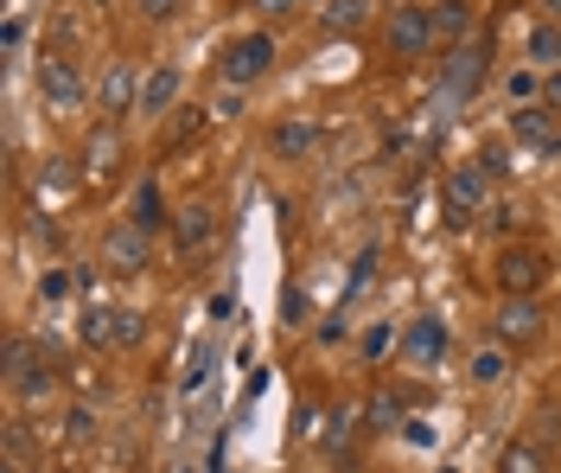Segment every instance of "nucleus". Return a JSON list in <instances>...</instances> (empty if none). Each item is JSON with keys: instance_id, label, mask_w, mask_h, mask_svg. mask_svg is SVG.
<instances>
[{"instance_id": "1", "label": "nucleus", "mask_w": 561, "mask_h": 473, "mask_svg": "<svg viewBox=\"0 0 561 473\" xmlns=\"http://www.w3.org/2000/svg\"><path fill=\"white\" fill-rule=\"evenodd\" d=\"M485 77H491V52L485 45H454L447 65H440V97L459 110V103H472V97L485 90Z\"/></svg>"}, {"instance_id": "2", "label": "nucleus", "mask_w": 561, "mask_h": 473, "mask_svg": "<svg viewBox=\"0 0 561 473\" xmlns=\"http://www.w3.org/2000/svg\"><path fill=\"white\" fill-rule=\"evenodd\" d=\"M542 301L536 294H504L497 301V314H491V333H497V346H511V352H524V346H536L542 339Z\"/></svg>"}, {"instance_id": "3", "label": "nucleus", "mask_w": 561, "mask_h": 473, "mask_svg": "<svg viewBox=\"0 0 561 473\" xmlns=\"http://www.w3.org/2000/svg\"><path fill=\"white\" fill-rule=\"evenodd\" d=\"M383 45L389 58H402V65H415V58H427L440 38H434V20H427V7H396L383 20Z\"/></svg>"}, {"instance_id": "4", "label": "nucleus", "mask_w": 561, "mask_h": 473, "mask_svg": "<svg viewBox=\"0 0 561 473\" xmlns=\"http://www.w3.org/2000/svg\"><path fill=\"white\" fill-rule=\"evenodd\" d=\"M224 83H237V90H249L255 77H268L275 71V38L268 33H237L230 45H224Z\"/></svg>"}, {"instance_id": "5", "label": "nucleus", "mask_w": 561, "mask_h": 473, "mask_svg": "<svg viewBox=\"0 0 561 473\" xmlns=\"http://www.w3.org/2000/svg\"><path fill=\"white\" fill-rule=\"evenodd\" d=\"M38 97H45V110H58V115L83 110L90 90H83V71L70 65L65 52H45V58H38Z\"/></svg>"}, {"instance_id": "6", "label": "nucleus", "mask_w": 561, "mask_h": 473, "mask_svg": "<svg viewBox=\"0 0 561 473\" xmlns=\"http://www.w3.org/2000/svg\"><path fill=\"white\" fill-rule=\"evenodd\" d=\"M103 269L108 275H147L153 269V237L147 230H135V224H108L103 230Z\"/></svg>"}, {"instance_id": "7", "label": "nucleus", "mask_w": 561, "mask_h": 473, "mask_svg": "<svg viewBox=\"0 0 561 473\" xmlns=\"http://www.w3.org/2000/svg\"><path fill=\"white\" fill-rule=\"evenodd\" d=\"M491 275H497V294H536L549 282V256L529 250V244H511V250H497Z\"/></svg>"}, {"instance_id": "8", "label": "nucleus", "mask_w": 561, "mask_h": 473, "mask_svg": "<svg viewBox=\"0 0 561 473\" xmlns=\"http://www.w3.org/2000/svg\"><path fill=\"white\" fill-rule=\"evenodd\" d=\"M472 212H491V173L479 160H459L447 173V224H466Z\"/></svg>"}, {"instance_id": "9", "label": "nucleus", "mask_w": 561, "mask_h": 473, "mask_svg": "<svg viewBox=\"0 0 561 473\" xmlns=\"http://www.w3.org/2000/svg\"><path fill=\"white\" fill-rule=\"evenodd\" d=\"M217 237H224V218H217L210 205L192 199V205H179L173 212V250L185 256V262H192V256H210L217 250Z\"/></svg>"}, {"instance_id": "10", "label": "nucleus", "mask_w": 561, "mask_h": 473, "mask_svg": "<svg viewBox=\"0 0 561 473\" xmlns=\"http://www.w3.org/2000/svg\"><path fill=\"white\" fill-rule=\"evenodd\" d=\"M96 110H103V122H115V115L140 110V77L128 58H115V65H103V83H96Z\"/></svg>"}, {"instance_id": "11", "label": "nucleus", "mask_w": 561, "mask_h": 473, "mask_svg": "<svg viewBox=\"0 0 561 473\" xmlns=\"http://www.w3.org/2000/svg\"><path fill=\"white\" fill-rule=\"evenodd\" d=\"M122 218L135 224V230H147V237L173 230V212H167V192H160V180H135V192H128V212H122Z\"/></svg>"}, {"instance_id": "12", "label": "nucleus", "mask_w": 561, "mask_h": 473, "mask_svg": "<svg viewBox=\"0 0 561 473\" xmlns=\"http://www.w3.org/2000/svg\"><path fill=\"white\" fill-rule=\"evenodd\" d=\"M179 90H185V71H179V65H153V71L140 77V110L135 115H173Z\"/></svg>"}, {"instance_id": "13", "label": "nucleus", "mask_w": 561, "mask_h": 473, "mask_svg": "<svg viewBox=\"0 0 561 473\" xmlns=\"http://www.w3.org/2000/svg\"><path fill=\"white\" fill-rule=\"evenodd\" d=\"M427 20H434V38L454 52V45H472V26H479V13H472V0H434L427 7Z\"/></svg>"}, {"instance_id": "14", "label": "nucleus", "mask_w": 561, "mask_h": 473, "mask_svg": "<svg viewBox=\"0 0 561 473\" xmlns=\"http://www.w3.org/2000/svg\"><path fill=\"white\" fill-rule=\"evenodd\" d=\"M115 173H122V135H115V122H103L83 142V180H115Z\"/></svg>"}, {"instance_id": "15", "label": "nucleus", "mask_w": 561, "mask_h": 473, "mask_svg": "<svg viewBox=\"0 0 561 473\" xmlns=\"http://www.w3.org/2000/svg\"><path fill=\"white\" fill-rule=\"evenodd\" d=\"M268 147H275L280 160H307V154L319 147V122H313V115H287V122H275Z\"/></svg>"}, {"instance_id": "16", "label": "nucleus", "mask_w": 561, "mask_h": 473, "mask_svg": "<svg viewBox=\"0 0 561 473\" xmlns=\"http://www.w3.org/2000/svg\"><path fill=\"white\" fill-rule=\"evenodd\" d=\"M549 115H556V110L529 103V110H517V115H511V135H517V142H529V147H549V154H556V147H561V128L549 122Z\"/></svg>"}, {"instance_id": "17", "label": "nucleus", "mask_w": 561, "mask_h": 473, "mask_svg": "<svg viewBox=\"0 0 561 473\" xmlns=\"http://www.w3.org/2000/svg\"><path fill=\"white\" fill-rule=\"evenodd\" d=\"M524 52H529V71H561V26L556 20H536L529 26V38H524Z\"/></svg>"}, {"instance_id": "18", "label": "nucleus", "mask_w": 561, "mask_h": 473, "mask_svg": "<svg viewBox=\"0 0 561 473\" xmlns=\"http://www.w3.org/2000/svg\"><path fill=\"white\" fill-rule=\"evenodd\" d=\"M440 352H447V327H440V320H415V327L402 333V359L434 364Z\"/></svg>"}, {"instance_id": "19", "label": "nucleus", "mask_w": 561, "mask_h": 473, "mask_svg": "<svg viewBox=\"0 0 561 473\" xmlns=\"http://www.w3.org/2000/svg\"><path fill=\"white\" fill-rule=\"evenodd\" d=\"M402 409H409V397H402L396 384H383V391H370V403H364V423H370L377 436H389V429H402Z\"/></svg>"}, {"instance_id": "20", "label": "nucleus", "mask_w": 561, "mask_h": 473, "mask_svg": "<svg viewBox=\"0 0 561 473\" xmlns=\"http://www.w3.org/2000/svg\"><path fill=\"white\" fill-rule=\"evenodd\" d=\"M38 371H45V359H38L33 339H7V384H13V391H26Z\"/></svg>"}, {"instance_id": "21", "label": "nucleus", "mask_w": 561, "mask_h": 473, "mask_svg": "<svg viewBox=\"0 0 561 473\" xmlns=\"http://www.w3.org/2000/svg\"><path fill=\"white\" fill-rule=\"evenodd\" d=\"M370 7H377V0H325V7H319V26H325V33H357V26L370 20Z\"/></svg>"}, {"instance_id": "22", "label": "nucleus", "mask_w": 561, "mask_h": 473, "mask_svg": "<svg viewBox=\"0 0 561 473\" xmlns=\"http://www.w3.org/2000/svg\"><path fill=\"white\" fill-rule=\"evenodd\" d=\"M504 378H511V346H479V352H472V384L491 391V384H504Z\"/></svg>"}, {"instance_id": "23", "label": "nucleus", "mask_w": 561, "mask_h": 473, "mask_svg": "<svg viewBox=\"0 0 561 473\" xmlns=\"http://www.w3.org/2000/svg\"><path fill=\"white\" fill-rule=\"evenodd\" d=\"M497 473H556V468H549V454H542L536 441H511V448L497 454Z\"/></svg>"}, {"instance_id": "24", "label": "nucleus", "mask_w": 561, "mask_h": 473, "mask_svg": "<svg viewBox=\"0 0 561 473\" xmlns=\"http://www.w3.org/2000/svg\"><path fill=\"white\" fill-rule=\"evenodd\" d=\"M140 339H147V314H140V307H115V346L135 352Z\"/></svg>"}, {"instance_id": "25", "label": "nucleus", "mask_w": 561, "mask_h": 473, "mask_svg": "<svg viewBox=\"0 0 561 473\" xmlns=\"http://www.w3.org/2000/svg\"><path fill=\"white\" fill-rule=\"evenodd\" d=\"M357 423H364V409H339V416H332V429H325V454H345L351 436H357Z\"/></svg>"}, {"instance_id": "26", "label": "nucleus", "mask_w": 561, "mask_h": 473, "mask_svg": "<svg viewBox=\"0 0 561 473\" xmlns=\"http://www.w3.org/2000/svg\"><path fill=\"white\" fill-rule=\"evenodd\" d=\"M83 339H90V346H115V307H90V314H83Z\"/></svg>"}, {"instance_id": "27", "label": "nucleus", "mask_w": 561, "mask_h": 473, "mask_svg": "<svg viewBox=\"0 0 561 473\" xmlns=\"http://www.w3.org/2000/svg\"><path fill=\"white\" fill-rule=\"evenodd\" d=\"M70 192V160H45V173H38V199H58Z\"/></svg>"}, {"instance_id": "28", "label": "nucleus", "mask_w": 561, "mask_h": 473, "mask_svg": "<svg viewBox=\"0 0 561 473\" xmlns=\"http://www.w3.org/2000/svg\"><path fill=\"white\" fill-rule=\"evenodd\" d=\"M140 13H147V26H173L179 13H185V0H135Z\"/></svg>"}, {"instance_id": "29", "label": "nucleus", "mask_w": 561, "mask_h": 473, "mask_svg": "<svg viewBox=\"0 0 561 473\" xmlns=\"http://www.w3.org/2000/svg\"><path fill=\"white\" fill-rule=\"evenodd\" d=\"M173 115H179V122H173V147H185L192 135H205V115L210 110H173Z\"/></svg>"}, {"instance_id": "30", "label": "nucleus", "mask_w": 561, "mask_h": 473, "mask_svg": "<svg viewBox=\"0 0 561 473\" xmlns=\"http://www.w3.org/2000/svg\"><path fill=\"white\" fill-rule=\"evenodd\" d=\"M511 97H517V110H529V97L542 90V71H511V83H504Z\"/></svg>"}, {"instance_id": "31", "label": "nucleus", "mask_w": 561, "mask_h": 473, "mask_svg": "<svg viewBox=\"0 0 561 473\" xmlns=\"http://www.w3.org/2000/svg\"><path fill=\"white\" fill-rule=\"evenodd\" d=\"M479 167H485L491 180H497V173H511V147H504V142H485V147H479Z\"/></svg>"}, {"instance_id": "32", "label": "nucleus", "mask_w": 561, "mask_h": 473, "mask_svg": "<svg viewBox=\"0 0 561 473\" xmlns=\"http://www.w3.org/2000/svg\"><path fill=\"white\" fill-rule=\"evenodd\" d=\"M389 346H396V327H389V320H377V327L364 333V359H383Z\"/></svg>"}, {"instance_id": "33", "label": "nucleus", "mask_w": 561, "mask_h": 473, "mask_svg": "<svg viewBox=\"0 0 561 473\" xmlns=\"http://www.w3.org/2000/svg\"><path fill=\"white\" fill-rule=\"evenodd\" d=\"M65 294H70V275H65V269H51V275L38 282V301H65Z\"/></svg>"}, {"instance_id": "34", "label": "nucleus", "mask_w": 561, "mask_h": 473, "mask_svg": "<svg viewBox=\"0 0 561 473\" xmlns=\"http://www.w3.org/2000/svg\"><path fill=\"white\" fill-rule=\"evenodd\" d=\"M51 391H58V378H51V371H38V378L26 384V391H20V397H26V403H45Z\"/></svg>"}, {"instance_id": "35", "label": "nucleus", "mask_w": 561, "mask_h": 473, "mask_svg": "<svg viewBox=\"0 0 561 473\" xmlns=\"http://www.w3.org/2000/svg\"><path fill=\"white\" fill-rule=\"evenodd\" d=\"M300 0H249V13H262V20H280V13H294Z\"/></svg>"}, {"instance_id": "36", "label": "nucleus", "mask_w": 561, "mask_h": 473, "mask_svg": "<svg viewBox=\"0 0 561 473\" xmlns=\"http://www.w3.org/2000/svg\"><path fill=\"white\" fill-rule=\"evenodd\" d=\"M237 110H243V90H237V83H224V97L210 103V115H237Z\"/></svg>"}, {"instance_id": "37", "label": "nucleus", "mask_w": 561, "mask_h": 473, "mask_svg": "<svg viewBox=\"0 0 561 473\" xmlns=\"http://www.w3.org/2000/svg\"><path fill=\"white\" fill-rule=\"evenodd\" d=\"M20 38H26V20H7V33H0V45H7V52H20Z\"/></svg>"}, {"instance_id": "38", "label": "nucleus", "mask_w": 561, "mask_h": 473, "mask_svg": "<svg viewBox=\"0 0 561 473\" xmlns=\"http://www.w3.org/2000/svg\"><path fill=\"white\" fill-rule=\"evenodd\" d=\"M524 218V212H517V205H491V224H497V230H511V224Z\"/></svg>"}, {"instance_id": "39", "label": "nucleus", "mask_w": 561, "mask_h": 473, "mask_svg": "<svg viewBox=\"0 0 561 473\" xmlns=\"http://www.w3.org/2000/svg\"><path fill=\"white\" fill-rule=\"evenodd\" d=\"M542 97H549V110H561V71L542 77Z\"/></svg>"}, {"instance_id": "40", "label": "nucleus", "mask_w": 561, "mask_h": 473, "mask_svg": "<svg viewBox=\"0 0 561 473\" xmlns=\"http://www.w3.org/2000/svg\"><path fill=\"white\" fill-rule=\"evenodd\" d=\"M536 7H542V20H556L561 26V0H536Z\"/></svg>"}]
</instances>
